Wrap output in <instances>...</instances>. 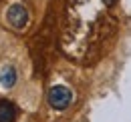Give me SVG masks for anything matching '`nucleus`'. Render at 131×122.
<instances>
[{"instance_id": "2", "label": "nucleus", "mask_w": 131, "mask_h": 122, "mask_svg": "<svg viewBox=\"0 0 131 122\" xmlns=\"http://www.w3.org/2000/svg\"><path fill=\"white\" fill-rule=\"evenodd\" d=\"M6 22L12 30L16 32H22L26 26H28V10L22 2H14L8 6L6 10Z\"/></svg>"}, {"instance_id": "4", "label": "nucleus", "mask_w": 131, "mask_h": 122, "mask_svg": "<svg viewBox=\"0 0 131 122\" xmlns=\"http://www.w3.org/2000/svg\"><path fill=\"white\" fill-rule=\"evenodd\" d=\"M14 116H16V108L8 100H0V122H14Z\"/></svg>"}, {"instance_id": "3", "label": "nucleus", "mask_w": 131, "mask_h": 122, "mask_svg": "<svg viewBox=\"0 0 131 122\" xmlns=\"http://www.w3.org/2000/svg\"><path fill=\"white\" fill-rule=\"evenodd\" d=\"M49 104L52 110H67L73 102V92L69 90L67 86H52L49 90V96H47Z\"/></svg>"}, {"instance_id": "1", "label": "nucleus", "mask_w": 131, "mask_h": 122, "mask_svg": "<svg viewBox=\"0 0 131 122\" xmlns=\"http://www.w3.org/2000/svg\"><path fill=\"white\" fill-rule=\"evenodd\" d=\"M117 0H67L61 22V50L79 64L97 62L117 34Z\"/></svg>"}, {"instance_id": "5", "label": "nucleus", "mask_w": 131, "mask_h": 122, "mask_svg": "<svg viewBox=\"0 0 131 122\" xmlns=\"http://www.w3.org/2000/svg\"><path fill=\"white\" fill-rule=\"evenodd\" d=\"M0 82H2V86H6V88H12V86L16 84V70H14V66H6V68H2Z\"/></svg>"}]
</instances>
